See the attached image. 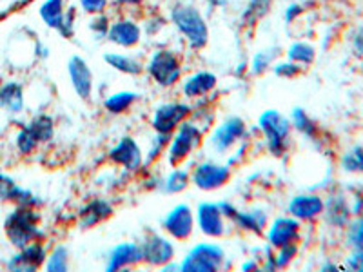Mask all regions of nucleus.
Returning <instances> with one entry per match:
<instances>
[{"label": "nucleus", "instance_id": "9d476101", "mask_svg": "<svg viewBox=\"0 0 363 272\" xmlns=\"http://www.w3.org/2000/svg\"><path fill=\"white\" fill-rule=\"evenodd\" d=\"M245 135V124L244 120L240 118H229L223 122L218 129L215 131L211 144L216 151H227L235 142H238L242 136Z\"/></svg>", "mask_w": 363, "mask_h": 272}, {"label": "nucleus", "instance_id": "6e6552de", "mask_svg": "<svg viewBox=\"0 0 363 272\" xmlns=\"http://www.w3.org/2000/svg\"><path fill=\"white\" fill-rule=\"evenodd\" d=\"M193 180L194 183L203 191L218 189V187H222L223 183L229 180V169L223 167V165L206 162V164L199 165V167L194 169Z\"/></svg>", "mask_w": 363, "mask_h": 272}, {"label": "nucleus", "instance_id": "79ce46f5", "mask_svg": "<svg viewBox=\"0 0 363 272\" xmlns=\"http://www.w3.org/2000/svg\"><path fill=\"white\" fill-rule=\"evenodd\" d=\"M347 268L363 272V251H354L351 256H349V260H347Z\"/></svg>", "mask_w": 363, "mask_h": 272}, {"label": "nucleus", "instance_id": "e433bc0d", "mask_svg": "<svg viewBox=\"0 0 363 272\" xmlns=\"http://www.w3.org/2000/svg\"><path fill=\"white\" fill-rule=\"evenodd\" d=\"M274 73L281 79H294L298 73H300V64L296 62H287V64H278L274 67Z\"/></svg>", "mask_w": 363, "mask_h": 272}, {"label": "nucleus", "instance_id": "58836bf2", "mask_svg": "<svg viewBox=\"0 0 363 272\" xmlns=\"http://www.w3.org/2000/svg\"><path fill=\"white\" fill-rule=\"evenodd\" d=\"M272 58H274V55L271 53H258L255 57V62H252V71H255V73L265 71L269 67V64L272 62Z\"/></svg>", "mask_w": 363, "mask_h": 272}, {"label": "nucleus", "instance_id": "a211bd4d", "mask_svg": "<svg viewBox=\"0 0 363 272\" xmlns=\"http://www.w3.org/2000/svg\"><path fill=\"white\" fill-rule=\"evenodd\" d=\"M45 261V251L40 244L33 242V244L26 245L21 249V254H17L9 261V268L11 271H35L38 265Z\"/></svg>", "mask_w": 363, "mask_h": 272}, {"label": "nucleus", "instance_id": "412c9836", "mask_svg": "<svg viewBox=\"0 0 363 272\" xmlns=\"http://www.w3.org/2000/svg\"><path fill=\"white\" fill-rule=\"evenodd\" d=\"M216 76L211 73H196L186 80L184 84V93L189 98H199V96L207 95L211 89H215Z\"/></svg>", "mask_w": 363, "mask_h": 272}, {"label": "nucleus", "instance_id": "aec40b11", "mask_svg": "<svg viewBox=\"0 0 363 272\" xmlns=\"http://www.w3.org/2000/svg\"><path fill=\"white\" fill-rule=\"evenodd\" d=\"M142 260H144L142 247H138V245L135 244H122L116 249H113L111 258H109L108 271H118V268L138 264V261Z\"/></svg>", "mask_w": 363, "mask_h": 272}, {"label": "nucleus", "instance_id": "20e7f679", "mask_svg": "<svg viewBox=\"0 0 363 272\" xmlns=\"http://www.w3.org/2000/svg\"><path fill=\"white\" fill-rule=\"evenodd\" d=\"M223 264V251L216 244H200L182 261L180 268L186 272H213Z\"/></svg>", "mask_w": 363, "mask_h": 272}, {"label": "nucleus", "instance_id": "f257e3e1", "mask_svg": "<svg viewBox=\"0 0 363 272\" xmlns=\"http://www.w3.org/2000/svg\"><path fill=\"white\" fill-rule=\"evenodd\" d=\"M4 227L9 242L18 249L33 244L42 236L38 231V215L31 207L18 205V209L8 216Z\"/></svg>", "mask_w": 363, "mask_h": 272}, {"label": "nucleus", "instance_id": "c85d7f7f", "mask_svg": "<svg viewBox=\"0 0 363 272\" xmlns=\"http://www.w3.org/2000/svg\"><path fill=\"white\" fill-rule=\"evenodd\" d=\"M342 167L347 173H363V147H352L342 158Z\"/></svg>", "mask_w": 363, "mask_h": 272}, {"label": "nucleus", "instance_id": "a878e982", "mask_svg": "<svg viewBox=\"0 0 363 272\" xmlns=\"http://www.w3.org/2000/svg\"><path fill=\"white\" fill-rule=\"evenodd\" d=\"M104 60L109 64L111 67H115L116 71L125 74H138L142 73V66L140 62H136L135 58L125 57V55H115V53H108L104 57Z\"/></svg>", "mask_w": 363, "mask_h": 272}, {"label": "nucleus", "instance_id": "473e14b6", "mask_svg": "<svg viewBox=\"0 0 363 272\" xmlns=\"http://www.w3.org/2000/svg\"><path fill=\"white\" fill-rule=\"evenodd\" d=\"M293 124L298 131L303 132L306 136H314V132H316V125H314L313 120L306 115L303 109H294Z\"/></svg>", "mask_w": 363, "mask_h": 272}, {"label": "nucleus", "instance_id": "4be33fe9", "mask_svg": "<svg viewBox=\"0 0 363 272\" xmlns=\"http://www.w3.org/2000/svg\"><path fill=\"white\" fill-rule=\"evenodd\" d=\"M327 210L325 216H327V222L330 225H336V227H343L349 223V218H351V207L349 203L345 202L343 196H333L327 203V207H323Z\"/></svg>", "mask_w": 363, "mask_h": 272}, {"label": "nucleus", "instance_id": "de8ad7c7", "mask_svg": "<svg viewBox=\"0 0 363 272\" xmlns=\"http://www.w3.org/2000/svg\"><path fill=\"white\" fill-rule=\"evenodd\" d=\"M255 267H256L255 264H245L244 265V271H247V268H255Z\"/></svg>", "mask_w": 363, "mask_h": 272}, {"label": "nucleus", "instance_id": "ea45409f", "mask_svg": "<svg viewBox=\"0 0 363 272\" xmlns=\"http://www.w3.org/2000/svg\"><path fill=\"white\" fill-rule=\"evenodd\" d=\"M80 4H82V8L87 13H96V15H100L106 9V6H108V0H80Z\"/></svg>", "mask_w": 363, "mask_h": 272}, {"label": "nucleus", "instance_id": "f704fd0d", "mask_svg": "<svg viewBox=\"0 0 363 272\" xmlns=\"http://www.w3.org/2000/svg\"><path fill=\"white\" fill-rule=\"evenodd\" d=\"M48 271L51 272H64L67 271V251L64 247H57L53 251V254L50 256L48 260Z\"/></svg>", "mask_w": 363, "mask_h": 272}, {"label": "nucleus", "instance_id": "cd10ccee", "mask_svg": "<svg viewBox=\"0 0 363 272\" xmlns=\"http://www.w3.org/2000/svg\"><path fill=\"white\" fill-rule=\"evenodd\" d=\"M28 129L35 135V138L40 142H48L51 140V136H53V120L50 116H38L35 118L31 124L28 125Z\"/></svg>", "mask_w": 363, "mask_h": 272}, {"label": "nucleus", "instance_id": "39448f33", "mask_svg": "<svg viewBox=\"0 0 363 272\" xmlns=\"http://www.w3.org/2000/svg\"><path fill=\"white\" fill-rule=\"evenodd\" d=\"M147 71L160 86L165 87L178 82L182 74L180 62H178V58L171 51H157L151 57V60H149Z\"/></svg>", "mask_w": 363, "mask_h": 272}, {"label": "nucleus", "instance_id": "49530a36", "mask_svg": "<svg viewBox=\"0 0 363 272\" xmlns=\"http://www.w3.org/2000/svg\"><path fill=\"white\" fill-rule=\"evenodd\" d=\"M211 6H216V8H222V6L227 4V0H207Z\"/></svg>", "mask_w": 363, "mask_h": 272}, {"label": "nucleus", "instance_id": "f3484780", "mask_svg": "<svg viewBox=\"0 0 363 272\" xmlns=\"http://www.w3.org/2000/svg\"><path fill=\"white\" fill-rule=\"evenodd\" d=\"M220 209H222V215L233 218L242 229H247V231L262 232L265 223H267V216L262 210H245V212H242V210H235L231 205H227V203H222Z\"/></svg>", "mask_w": 363, "mask_h": 272}, {"label": "nucleus", "instance_id": "ddd939ff", "mask_svg": "<svg viewBox=\"0 0 363 272\" xmlns=\"http://www.w3.org/2000/svg\"><path fill=\"white\" fill-rule=\"evenodd\" d=\"M67 71H69L71 82H73L77 95L82 96V98H89L91 89H93V74H91L86 60L80 57H73L67 64Z\"/></svg>", "mask_w": 363, "mask_h": 272}, {"label": "nucleus", "instance_id": "b1692460", "mask_svg": "<svg viewBox=\"0 0 363 272\" xmlns=\"http://www.w3.org/2000/svg\"><path fill=\"white\" fill-rule=\"evenodd\" d=\"M0 103L11 113H18L24 106V93L22 86L17 82H8L0 87Z\"/></svg>", "mask_w": 363, "mask_h": 272}, {"label": "nucleus", "instance_id": "bb28decb", "mask_svg": "<svg viewBox=\"0 0 363 272\" xmlns=\"http://www.w3.org/2000/svg\"><path fill=\"white\" fill-rule=\"evenodd\" d=\"M136 98H138L136 93L124 91V93H116V95L109 96V98L104 102V106H106V109H108L109 113H113V115H120V113H124L125 109L131 108V103L135 102Z\"/></svg>", "mask_w": 363, "mask_h": 272}, {"label": "nucleus", "instance_id": "4468645a", "mask_svg": "<svg viewBox=\"0 0 363 272\" xmlns=\"http://www.w3.org/2000/svg\"><path fill=\"white\" fill-rule=\"evenodd\" d=\"M109 158H111L115 164L125 167V169L135 171L138 169L142 164V151L133 138H122L120 144L116 145L115 149H111Z\"/></svg>", "mask_w": 363, "mask_h": 272}, {"label": "nucleus", "instance_id": "423d86ee", "mask_svg": "<svg viewBox=\"0 0 363 272\" xmlns=\"http://www.w3.org/2000/svg\"><path fill=\"white\" fill-rule=\"evenodd\" d=\"M200 138H202V132L199 131V128H194L189 122H187V124H182L178 132L174 135L173 142H171V162H173V164H178V162H182L186 157H189L191 151L200 144Z\"/></svg>", "mask_w": 363, "mask_h": 272}, {"label": "nucleus", "instance_id": "72a5a7b5", "mask_svg": "<svg viewBox=\"0 0 363 272\" xmlns=\"http://www.w3.org/2000/svg\"><path fill=\"white\" fill-rule=\"evenodd\" d=\"M187 181H189V176H187L186 171H173L169 178L165 180V191L167 193H180L187 187Z\"/></svg>", "mask_w": 363, "mask_h": 272}, {"label": "nucleus", "instance_id": "0eeeda50", "mask_svg": "<svg viewBox=\"0 0 363 272\" xmlns=\"http://www.w3.org/2000/svg\"><path fill=\"white\" fill-rule=\"evenodd\" d=\"M187 115H189V108L184 103H165L155 113L153 128L157 129L158 135H171Z\"/></svg>", "mask_w": 363, "mask_h": 272}, {"label": "nucleus", "instance_id": "393cba45", "mask_svg": "<svg viewBox=\"0 0 363 272\" xmlns=\"http://www.w3.org/2000/svg\"><path fill=\"white\" fill-rule=\"evenodd\" d=\"M40 17L50 28H55L60 31L64 26V18H66L64 0H45L40 8Z\"/></svg>", "mask_w": 363, "mask_h": 272}, {"label": "nucleus", "instance_id": "1a4fd4ad", "mask_svg": "<svg viewBox=\"0 0 363 272\" xmlns=\"http://www.w3.org/2000/svg\"><path fill=\"white\" fill-rule=\"evenodd\" d=\"M165 231L173 238L184 239L193 231V210L189 205H177L164 222Z\"/></svg>", "mask_w": 363, "mask_h": 272}, {"label": "nucleus", "instance_id": "c03bdc74", "mask_svg": "<svg viewBox=\"0 0 363 272\" xmlns=\"http://www.w3.org/2000/svg\"><path fill=\"white\" fill-rule=\"evenodd\" d=\"M300 11H301L300 6H291L289 11H287V15H285V17H287V21H293L294 15H296V13H300Z\"/></svg>", "mask_w": 363, "mask_h": 272}, {"label": "nucleus", "instance_id": "a19ab883", "mask_svg": "<svg viewBox=\"0 0 363 272\" xmlns=\"http://www.w3.org/2000/svg\"><path fill=\"white\" fill-rule=\"evenodd\" d=\"M15 183H13L9 178L2 176L0 174V200H9L11 198V194H13V189H15Z\"/></svg>", "mask_w": 363, "mask_h": 272}, {"label": "nucleus", "instance_id": "2eb2a0df", "mask_svg": "<svg viewBox=\"0 0 363 272\" xmlns=\"http://www.w3.org/2000/svg\"><path fill=\"white\" fill-rule=\"evenodd\" d=\"M323 200L316 194H301L291 200L289 212L296 220H313L323 212Z\"/></svg>", "mask_w": 363, "mask_h": 272}, {"label": "nucleus", "instance_id": "4c0bfd02", "mask_svg": "<svg viewBox=\"0 0 363 272\" xmlns=\"http://www.w3.org/2000/svg\"><path fill=\"white\" fill-rule=\"evenodd\" d=\"M294 254H296V245L294 244L280 247V254L277 256V267H285V265H289V261L293 260Z\"/></svg>", "mask_w": 363, "mask_h": 272}, {"label": "nucleus", "instance_id": "6ab92c4d", "mask_svg": "<svg viewBox=\"0 0 363 272\" xmlns=\"http://www.w3.org/2000/svg\"><path fill=\"white\" fill-rule=\"evenodd\" d=\"M108 38L122 47H131L140 40V28L131 21H118L109 26Z\"/></svg>", "mask_w": 363, "mask_h": 272}, {"label": "nucleus", "instance_id": "7c9ffc66", "mask_svg": "<svg viewBox=\"0 0 363 272\" xmlns=\"http://www.w3.org/2000/svg\"><path fill=\"white\" fill-rule=\"evenodd\" d=\"M271 8V0H251V4L247 6V11H245L244 18L249 24H255L256 21H260L265 13Z\"/></svg>", "mask_w": 363, "mask_h": 272}, {"label": "nucleus", "instance_id": "2f4dec72", "mask_svg": "<svg viewBox=\"0 0 363 272\" xmlns=\"http://www.w3.org/2000/svg\"><path fill=\"white\" fill-rule=\"evenodd\" d=\"M347 242L354 251H363V216L349 225V232H347Z\"/></svg>", "mask_w": 363, "mask_h": 272}, {"label": "nucleus", "instance_id": "37998d69", "mask_svg": "<svg viewBox=\"0 0 363 272\" xmlns=\"http://www.w3.org/2000/svg\"><path fill=\"white\" fill-rule=\"evenodd\" d=\"M91 29H93V31H96V35H108V31H109L108 18L104 17V15L96 17L95 21L91 22Z\"/></svg>", "mask_w": 363, "mask_h": 272}, {"label": "nucleus", "instance_id": "f03ea898", "mask_svg": "<svg viewBox=\"0 0 363 272\" xmlns=\"http://www.w3.org/2000/svg\"><path fill=\"white\" fill-rule=\"evenodd\" d=\"M171 18H173L178 31L187 38L191 47H194V50H202L203 45L207 44L209 31H207L206 21H203V17L196 11V9L191 8V6L178 4L174 6L173 11H171Z\"/></svg>", "mask_w": 363, "mask_h": 272}, {"label": "nucleus", "instance_id": "7ed1b4c3", "mask_svg": "<svg viewBox=\"0 0 363 272\" xmlns=\"http://www.w3.org/2000/svg\"><path fill=\"white\" fill-rule=\"evenodd\" d=\"M260 129L264 131L265 138H267L269 151L274 157H281L285 147H287V138H289V120L278 111H274V109H271V111H265L260 116Z\"/></svg>", "mask_w": 363, "mask_h": 272}, {"label": "nucleus", "instance_id": "09e8293b", "mask_svg": "<svg viewBox=\"0 0 363 272\" xmlns=\"http://www.w3.org/2000/svg\"><path fill=\"white\" fill-rule=\"evenodd\" d=\"M359 51L363 53V33H362V37H359Z\"/></svg>", "mask_w": 363, "mask_h": 272}, {"label": "nucleus", "instance_id": "5701e85b", "mask_svg": "<svg viewBox=\"0 0 363 272\" xmlns=\"http://www.w3.org/2000/svg\"><path fill=\"white\" fill-rule=\"evenodd\" d=\"M111 212L113 209L109 203L102 202V200H95V202H91L89 205H86L80 210V225L86 227V229L87 227H93L95 223L102 222L104 218H108Z\"/></svg>", "mask_w": 363, "mask_h": 272}, {"label": "nucleus", "instance_id": "f8f14e48", "mask_svg": "<svg viewBox=\"0 0 363 272\" xmlns=\"http://www.w3.org/2000/svg\"><path fill=\"white\" fill-rule=\"evenodd\" d=\"M300 231V223L296 218H278L272 223L267 232L269 244L272 247H284V245L294 244Z\"/></svg>", "mask_w": 363, "mask_h": 272}, {"label": "nucleus", "instance_id": "dca6fc26", "mask_svg": "<svg viewBox=\"0 0 363 272\" xmlns=\"http://www.w3.org/2000/svg\"><path fill=\"white\" fill-rule=\"evenodd\" d=\"M199 225L203 234L211 236V238L222 236L225 229H223V218L220 205H215V203H202L199 207Z\"/></svg>", "mask_w": 363, "mask_h": 272}, {"label": "nucleus", "instance_id": "c9c22d12", "mask_svg": "<svg viewBox=\"0 0 363 272\" xmlns=\"http://www.w3.org/2000/svg\"><path fill=\"white\" fill-rule=\"evenodd\" d=\"M38 145V140L35 138V135L29 131L28 128L22 129L17 136V147L22 154H29L31 151H35V147Z\"/></svg>", "mask_w": 363, "mask_h": 272}, {"label": "nucleus", "instance_id": "9b49d317", "mask_svg": "<svg viewBox=\"0 0 363 272\" xmlns=\"http://www.w3.org/2000/svg\"><path fill=\"white\" fill-rule=\"evenodd\" d=\"M142 254L149 265H165L167 261L173 260L174 247L171 245L169 239L162 238V236H151L142 245Z\"/></svg>", "mask_w": 363, "mask_h": 272}, {"label": "nucleus", "instance_id": "c756f323", "mask_svg": "<svg viewBox=\"0 0 363 272\" xmlns=\"http://www.w3.org/2000/svg\"><path fill=\"white\" fill-rule=\"evenodd\" d=\"M289 58L296 64H311L314 60V47L306 42H296L289 47Z\"/></svg>", "mask_w": 363, "mask_h": 272}, {"label": "nucleus", "instance_id": "a18cd8bd", "mask_svg": "<svg viewBox=\"0 0 363 272\" xmlns=\"http://www.w3.org/2000/svg\"><path fill=\"white\" fill-rule=\"evenodd\" d=\"M144 0H118V4H124V6H136V4H142Z\"/></svg>", "mask_w": 363, "mask_h": 272}]
</instances>
